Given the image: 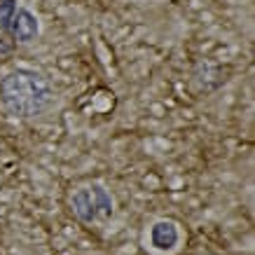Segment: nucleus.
<instances>
[{"instance_id": "nucleus-1", "label": "nucleus", "mask_w": 255, "mask_h": 255, "mask_svg": "<svg viewBox=\"0 0 255 255\" xmlns=\"http://www.w3.org/2000/svg\"><path fill=\"white\" fill-rule=\"evenodd\" d=\"M0 96L9 113L19 117H33L42 113L52 101V89L40 73L14 70L0 82Z\"/></svg>"}, {"instance_id": "nucleus-2", "label": "nucleus", "mask_w": 255, "mask_h": 255, "mask_svg": "<svg viewBox=\"0 0 255 255\" xmlns=\"http://www.w3.org/2000/svg\"><path fill=\"white\" fill-rule=\"evenodd\" d=\"M73 209L75 216L85 223H92L96 218H108L113 213V201L101 187H85L78 190L73 197Z\"/></svg>"}, {"instance_id": "nucleus-3", "label": "nucleus", "mask_w": 255, "mask_h": 255, "mask_svg": "<svg viewBox=\"0 0 255 255\" xmlns=\"http://www.w3.org/2000/svg\"><path fill=\"white\" fill-rule=\"evenodd\" d=\"M178 227L176 223H171V220H159L155 223L152 227V232H150V241H152V246L157 251H164V253H169L173 248L178 246Z\"/></svg>"}, {"instance_id": "nucleus-4", "label": "nucleus", "mask_w": 255, "mask_h": 255, "mask_svg": "<svg viewBox=\"0 0 255 255\" xmlns=\"http://www.w3.org/2000/svg\"><path fill=\"white\" fill-rule=\"evenodd\" d=\"M9 31L14 33L16 40L28 42V40L35 38V33H38V21H35V16H33L31 12L19 9V12H14L12 21H9Z\"/></svg>"}, {"instance_id": "nucleus-5", "label": "nucleus", "mask_w": 255, "mask_h": 255, "mask_svg": "<svg viewBox=\"0 0 255 255\" xmlns=\"http://www.w3.org/2000/svg\"><path fill=\"white\" fill-rule=\"evenodd\" d=\"M14 12H16L14 0H2V2H0V26H2V28H9V21H12Z\"/></svg>"}]
</instances>
